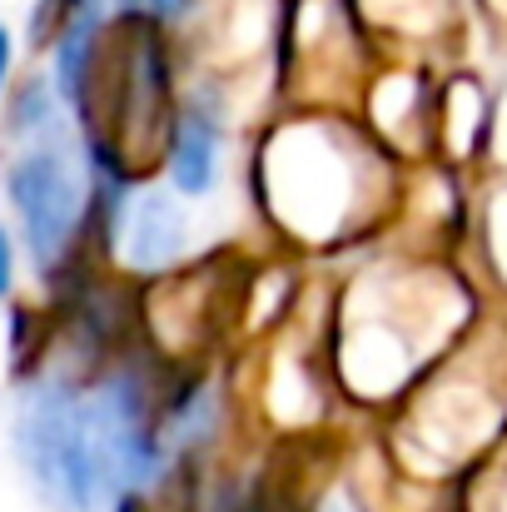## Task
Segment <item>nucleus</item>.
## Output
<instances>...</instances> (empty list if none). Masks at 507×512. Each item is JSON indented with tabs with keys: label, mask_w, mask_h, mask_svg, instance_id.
<instances>
[{
	"label": "nucleus",
	"mask_w": 507,
	"mask_h": 512,
	"mask_svg": "<svg viewBox=\"0 0 507 512\" xmlns=\"http://www.w3.org/2000/svg\"><path fill=\"white\" fill-rule=\"evenodd\" d=\"M10 438L30 488L55 512H110L165 468V433L135 373L35 378L15 403Z\"/></svg>",
	"instance_id": "nucleus-1"
},
{
	"label": "nucleus",
	"mask_w": 507,
	"mask_h": 512,
	"mask_svg": "<svg viewBox=\"0 0 507 512\" xmlns=\"http://www.w3.org/2000/svg\"><path fill=\"white\" fill-rule=\"evenodd\" d=\"M5 140H10L5 194H10L15 224H20L35 264L55 269L75 254V244L95 214L85 155L65 130L60 95L45 85H30L10 110Z\"/></svg>",
	"instance_id": "nucleus-2"
},
{
	"label": "nucleus",
	"mask_w": 507,
	"mask_h": 512,
	"mask_svg": "<svg viewBox=\"0 0 507 512\" xmlns=\"http://www.w3.org/2000/svg\"><path fill=\"white\" fill-rule=\"evenodd\" d=\"M110 239H115V254L140 269V274H160L169 269L179 254H184V239H189V214L174 194L160 189H140V194H125L115 199L110 209Z\"/></svg>",
	"instance_id": "nucleus-3"
},
{
	"label": "nucleus",
	"mask_w": 507,
	"mask_h": 512,
	"mask_svg": "<svg viewBox=\"0 0 507 512\" xmlns=\"http://www.w3.org/2000/svg\"><path fill=\"white\" fill-rule=\"evenodd\" d=\"M219 165H224V130H219V120L209 110H199V105L174 115V130H169V145H165L169 184L179 194H189V199H204L219 184Z\"/></svg>",
	"instance_id": "nucleus-4"
},
{
	"label": "nucleus",
	"mask_w": 507,
	"mask_h": 512,
	"mask_svg": "<svg viewBox=\"0 0 507 512\" xmlns=\"http://www.w3.org/2000/svg\"><path fill=\"white\" fill-rule=\"evenodd\" d=\"M179 0H80L75 10H120V15H165Z\"/></svg>",
	"instance_id": "nucleus-5"
},
{
	"label": "nucleus",
	"mask_w": 507,
	"mask_h": 512,
	"mask_svg": "<svg viewBox=\"0 0 507 512\" xmlns=\"http://www.w3.org/2000/svg\"><path fill=\"white\" fill-rule=\"evenodd\" d=\"M10 289H15V239L0 224V299H10Z\"/></svg>",
	"instance_id": "nucleus-6"
},
{
	"label": "nucleus",
	"mask_w": 507,
	"mask_h": 512,
	"mask_svg": "<svg viewBox=\"0 0 507 512\" xmlns=\"http://www.w3.org/2000/svg\"><path fill=\"white\" fill-rule=\"evenodd\" d=\"M10 65H15V35H10V25L0 20V100H5V90H10Z\"/></svg>",
	"instance_id": "nucleus-7"
}]
</instances>
